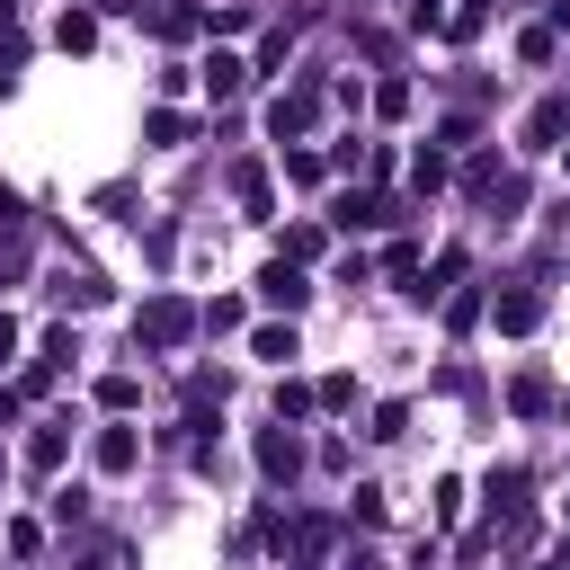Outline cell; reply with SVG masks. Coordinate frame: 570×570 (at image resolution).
<instances>
[{"label": "cell", "mask_w": 570, "mask_h": 570, "mask_svg": "<svg viewBox=\"0 0 570 570\" xmlns=\"http://www.w3.org/2000/svg\"><path fill=\"white\" fill-rule=\"evenodd\" d=\"M134 338H142V347H160V356H169V347H187V338H196V303L151 294V303L134 312Z\"/></svg>", "instance_id": "obj_1"}, {"label": "cell", "mask_w": 570, "mask_h": 570, "mask_svg": "<svg viewBox=\"0 0 570 570\" xmlns=\"http://www.w3.org/2000/svg\"><path fill=\"white\" fill-rule=\"evenodd\" d=\"M490 321H499L508 338H525V330L543 321V285H508V294H490Z\"/></svg>", "instance_id": "obj_2"}, {"label": "cell", "mask_w": 570, "mask_h": 570, "mask_svg": "<svg viewBox=\"0 0 570 570\" xmlns=\"http://www.w3.org/2000/svg\"><path fill=\"white\" fill-rule=\"evenodd\" d=\"M258 472H267V481H294V472H303V436H294L285 419L258 428Z\"/></svg>", "instance_id": "obj_3"}, {"label": "cell", "mask_w": 570, "mask_h": 570, "mask_svg": "<svg viewBox=\"0 0 570 570\" xmlns=\"http://www.w3.org/2000/svg\"><path fill=\"white\" fill-rule=\"evenodd\" d=\"M312 116H321V89H285V98L267 107V134L294 142V134H312Z\"/></svg>", "instance_id": "obj_4"}, {"label": "cell", "mask_w": 570, "mask_h": 570, "mask_svg": "<svg viewBox=\"0 0 570 570\" xmlns=\"http://www.w3.org/2000/svg\"><path fill=\"white\" fill-rule=\"evenodd\" d=\"M258 294H267L276 312H303V303H312V285H303L294 258H267V267H258Z\"/></svg>", "instance_id": "obj_5"}, {"label": "cell", "mask_w": 570, "mask_h": 570, "mask_svg": "<svg viewBox=\"0 0 570 570\" xmlns=\"http://www.w3.org/2000/svg\"><path fill=\"white\" fill-rule=\"evenodd\" d=\"M561 142H570V98H543L525 116V151H561Z\"/></svg>", "instance_id": "obj_6"}, {"label": "cell", "mask_w": 570, "mask_h": 570, "mask_svg": "<svg viewBox=\"0 0 570 570\" xmlns=\"http://www.w3.org/2000/svg\"><path fill=\"white\" fill-rule=\"evenodd\" d=\"M508 410H517V419H543V410H552V374H543V365H525V374L508 383Z\"/></svg>", "instance_id": "obj_7"}, {"label": "cell", "mask_w": 570, "mask_h": 570, "mask_svg": "<svg viewBox=\"0 0 570 570\" xmlns=\"http://www.w3.org/2000/svg\"><path fill=\"white\" fill-rule=\"evenodd\" d=\"M62 454H71V419H45V428L27 436V472H53Z\"/></svg>", "instance_id": "obj_8"}, {"label": "cell", "mask_w": 570, "mask_h": 570, "mask_svg": "<svg viewBox=\"0 0 570 570\" xmlns=\"http://www.w3.org/2000/svg\"><path fill=\"white\" fill-rule=\"evenodd\" d=\"M89 454H98V472H134V463H142V436H134V428H98Z\"/></svg>", "instance_id": "obj_9"}, {"label": "cell", "mask_w": 570, "mask_h": 570, "mask_svg": "<svg viewBox=\"0 0 570 570\" xmlns=\"http://www.w3.org/2000/svg\"><path fill=\"white\" fill-rule=\"evenodd\" d=\"M525 490H534L525 463H490V508H499V517H525Z\"/></svg>", "instance_id": "obj_10"}, {"label": "cell", "mask_w": 570, "mask_h": 570, "mask_svg": "<svg viewBox=\"0 0 570 570\" xmlns=\"http://www.w3.org/2000/svg\"><path fill=\"white\" fill-rule=\"evenodd\" d=\"M285 543H294V561H312V570H321V561H330V543H338V525H330V517H303V525H285Z\"/></svg>", "instance_id": "obj_11"}, {"label": "cell", "mask_w": 570, "mask_h": 570, "mask_svg": "<svg viewBox=\"0 0 570 570\" xmlns=\"http://www.w3.org/2000/svg\"><path fill=\"white\" fill-rule=\"evenodd\" d=\"M240 80H249V62L240 53H205V98L223 107V98H240Z\"/></svg>", "instance_id": "obj_12"}, {"label": "cell", "mask_w": 570, "mask_h": 570, "mask_svg": "<svg viewBox=\"0 0 570 570\" xmlns=\"http://www.w3.org/2000/svg\"><path fill=\"white\" fill-rule=\"evenodd\" d=\"M187 134H196V116H187V107H151V116H142V142H160V151H178Z\"/></svg>", "instance_id": "obj_13"}, {"label": "cell", "mask_w": 570, "mask_h": 570, "mask_svg": "<svg viewBox=\"0 0 570 570\" xmlns=\"http://www.w3.org/2000/svg\"><path fill=\"white\" fill-rule=\"evenodd\" d=\"M338 223L347 232H374V223H401V205L392 196H338Z\"/></svg>", "instance_id": "obj_14"}, {"label": "cell", "mask_w": 570, "mask_h": 570, "mask_svg": "<svg viewBox=\"0 0 570 570\" xmlns=\"http://www.w3.org/2000/svg\"><path fill=\"white\" fill-rule=\"evenodd\" d=\"M232 187H240L249 223H267V205H276V196H267V169H258V160H240V169H232Z\"/></svg>", "instance_id": "obj_15"}, {"label": "cell", "mask_w": 570, "mask_h": 570, "mask_svg": "<svg viewBox=\"0 0 570 570\" xmlns=\"http://www.w3.org/2000/svg\"><path fill=\"white\" fill-rule=\"evenodd\" d=\"M249 356H258V365H294V356H303V347H294V321H285V330H249Z\"/></svg>", "instance_id": "obj_16"}, {"label": "cell", "mask_w": 570, "mask_h": 570, "mask_svg": "<svg viewBox=\"0 0 570 570\" xmlns=\"http://www.w3.org/2000/svg\"><path fill=\"white\" fill-rule=\"evenodd\" d=\"M481 18H490V0H454L436 36H454V45H472V36H481Z\"/></svg>", "instance_id": "obj_17"}, {"label": "cell", "mask_w": 570, "mask_h": 570, "mask_svg": "<svg viewBox=\"0 0 570 570\" xmlns=\"http://www.w3.org/2000/svg\"><path fill=\"white\" fill-rule=\"evenodd\" d=\"M53 36H62V53H89V45H98V18H89V9H62Z\"/></svg>", "instance_id": "obj_18"}, {"label": "cell", "mask_w": 570, "mask_h": 570, "mask_svg": "<svg viewBox=\"0 0 570 570\" xmlns=\"http://www.w3.org/2000/svg\"><path fill=\"white\" fill-rule=\"evenodd\" d=\"M383 276H392V285H401V294H410V276H419V240H410V232H401V240H392V249H383Z\"/></svg>", "instance_id": "obj_19"}, {"label": "cell", "mask_w": 570, "mask_h": 570, "mask_svg": "<svg viewBox=\"0 0 570 570\" xmlns=\"http://www.w3.org/2000/svg\"><path fill=\"white\" fill-rule=\"evenodd\" d=\"M53 294H62V303H71V312H89V303H107V285H98V276H89V267H80V276H62V285H53Z\"/></svg>", "instance_id": "obj_20"}, {"label": "cell", "mask_w": 570, "mask_h": 570, "mask_svg": "<svg viewBox=\"0 0 570 570\" xmlns=\"http://www.w3.org/2000/svg\"><path fill=\"white\" fill-rule=\"evenodd\" d=\"M481 312H490V303H481V294H472V285H454V294H445V330H472V321H481Z\"/></svg>", "instance_id": "obj_21"}, {"label": "cell", "mask_w": 570, "mask_h": 570, "mask_svg": "<svg viewBox=\"0 0 570 570\" xmlns=\"http://www.w3.org/2000/svg\"><path fill=\"white\" fill-rule=\"evenodd\" d=\"M196 27H205V9H187V0H178V9H160V36H169V45H187Z\"/></svg>", "instance_id": "obj_22"}, {"label": "cell", "mask_w": 570, "mask_h": 570, "mask_svg": "<svg viewBox=\"0 0 570 570\" xmlns=\"http://www.w3.org/2000/svg\"><path fill=\"white\" fill-rule=\"evenodd\" d=\"M410 187L436 196V187H445V151H419V160H410Z\"/></svg>", "instance_id": "obj_23"}, {"label": "cell", "mask_w": 570, "mask_h": 570, "mask_svg": "<svg viewBox=\"0 0 570 570\" xmlns=\"http://www.w3.org/2000/svg\"><path fill=\"white\" fill-rule=\"evenodd\" d=\"M196 330H214V338H223V330H240V303H232V294H214V303L196 312Z\"/></svg>", "instance_id": "obj_24"}, {"label": "cell", "mask_w": 570, "mask_h": 570, "mask_svg": "<svg viewBox=\"0 0 570 570\" xmlns=\"http://www.w3.org/2000/svg\"><path fill=\"white\" fill-rule=\"evenodd\" d=\"M303 410H321V392L312 383H276V419H303Z\"/></svg>", "instance_id": "obj_25"}, {"label": "cell", "mask_w": 570, "mask_h": 570, "mask_svg": "<svg viewBox=\"0 0 570 570\" xmlns=\"http://www.w3.org/2000/svg\"><path fill=\"white\" fill-rule=\"evenodd\" d=\"M285 45H294V27H267V36H258V62H249V71H276V62H285Z\"/></svg>", "instance_id": "obj_26"}, {"label": "cell", "mask_w": 570, "mask_h": 570, "mask_svg": "<svg viewBox=\"0 0 570 570\" xmlns=\"http://www.w3.org/2000/svg\"><path fill=\"white\" fill-rule=\"evenodd\" d=\"M276 258H294V267H303V258H321V232H312V223H294V232H285V249H276Z\"/></svg>", "instance_id": "obj_27"}, {"label": "cell", "mask_w": 570, "mask_h": 570, "mask_svg": "<svg viewBox=\"0 0 570 570\" xmlns=\"http://www.w3.org/2000/svg\"><path fill=\"white\" fill-rule=\"evenodd\" d=\"M98 401H107V410H134V401H142V383H134V374H107V383H98Z\"/></svg>", "instance_id": "obj_28"}, {"label": "cell", "mask_w": 570, "mask_h": 570, "mask_svg": "<svg viewBox=\"0 0 570 570\" xmlns=\"http://www.w3.org/2000/svg\"><path fill=\"white\" fill-rule=\"evenodd\" d=\"M401 428H410V401H383V410H374V428H365V436H383V445H392V436H401Z\"/></svg>", "instance_id": "obj_29"}, {"label": "cell", "mask_w": 570, "mask_h": 570, "mask_svg": "<svg viewBox=\"0 0 570 570\" xmlns=\"http://www.w3.org/2000/svg\"><path fill=\"white\" fill-rule=\"evenodd\" d=\"M552 45H561L552 27H525V36H517V53H525V62H552Z\"/></svg>", "instance_id": "obj_30"}, {"label": "cell", "mask_w": 570, "mask_h": 570, "mask_svg": "<svg viewBox=\"0 0 570 570\" xmlns=\"http://www.w3.org/2000/svg\"><path fill=\"white\" fill-rule=\"evenodd\" d=\"M374 116H410V80H383L374 89Z\"/></svg>", "instance_id": "obj_31"}, {"label": "cell", "mask_w": 570, "mask_h": 570, "mask_svg": "<svg viewBox=\"0 0 570 570\" xmlns=\"http://www.w3.org/2000/svg\"><path fill=\"white\" fill-rule=\"evenodd\" d=\"M321 410H356V374H330L321 383Z\"/></svg>", "instance_id": "obj_32"}, {"label": "cell", "mask_w": 570, "mask_h": 570, "mask_svg": "<svg viewBox=\"0 0 570 570\" xmlns=\"http://www.w3.org/2000/svg\"><path fill=\"white\" fill-rule=\"evenodd\" d=\"M18 267H27V249L9 240V249H0V294H9V276H18Z\"/></svg>", "instance_id": "obj_33"}, {"label": "cell", "mask_w": 570, "mask_h": 570, "mask_svg": "<svg viewBox=\"0 0 570 570\" xmlns=\"http://www.w3.org/2000/svg\"><path fill=\"white\" fill-rule=\"evenodd\" d=\"M107 9H116V18H142V9H151V18H160V0H107Z\"/></svg>", "instance_id": "obj_34"}, {"label": "cell", "mask_w": 570, "mask_h": 570, "mask_svg": "<svg viewBox=\"0 0 570 570\" xmlns=\"http://www.w3.org/2000/svg\"><path fill=\"white\" fill-rule=\"evenodd\" d=\"M9 356H18V321L0 312V365H9Z\"/></svg>", "instance_id": "obj_35"}, {"label": "cell", "mask_w": 570, "mask_h": 570, "mask_svg": "<svg viewBox=\"0 0 570 570\" xmlns=\"http://www.w3.org/2000/svg\"><path fill=\"white\" fill-rule=\"evenodd\" d=\"M338 570H383V561H374V552H347V561H338Z\"/></svg>", "instance_id": "obj_36"}, {"label": "cell", "mask_w": 570, "mask_h": 570, "mask_svg": "<svg viewBox=\"0 0 570 570\" xmlns=\"http://www.w3.org/2000/svg\"><path fill=\"white\" fill-rule=\"evenodd\" d=\"M9 18H18V0H0V27H9Z\"/></svg>", "instance_id": "obj_37"}, {"label": "cell", "mask_w": 570, "mask_h": 570, "mask_svg": "<svg viewBox=\"0 0 570 570\" xmlns=\"http://www.w3.org/2000/svg\"><path fill=\"white\" fill-rule=\"evenodd\" d=\"M534 570H561V561H534Z\"/></svg>", "instance_id": "obj_38"}, {"label": "cell", "mask_w": 570, "mask_h": 570, "mask_svg": "<svg viewBox=\"0 0 570 570\" xmlns=\"http://www.w3.org/2000/svg\"><path fill=\"white\" fill-rule=\"evenodd\" d=\"M561 169H570V142H561Z\"/></svg>", "instance_id": "obj_39"}]
</instances>
